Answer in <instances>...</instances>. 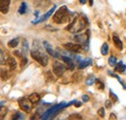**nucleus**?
Instances as JSON below:
<instances>
[{
  "label": "nucleus",
  "instance_id": "obj_1",
  "mask_svg": "<svg viewBox=\"0 0 126 120\" xmlns=\"http://www.w3.org/2000/svg\"><path fill=\"white\" fill-rule=\"evenodd\" d=\"M87 19L84 16H78L76 15V17H74L71 21V23L66 27V30L72 32V33H79L80 31L84 29L87 25Z\"/></svg>",
  "mask_w": 126,
  "mask_h": 120
},
{
  "label": "nucleus",
  "instance_id": "obj_2",
  "mask_svg": "<svg viewBox=\"0 0 126 120\" xmlns=\"http://www.w3.org/2000/svg\"><path fill=\"white\" fill-rule=\"evenodd\" d=\"M72 19L73 18L71 17V13L69 12V10L66 6L60 7L52 16V20L57 24H62V23L72 20Z\"/></svg>",
  "mask_w": 126,
  "mask_h": 120
},
{
  "label": "nucleus",
  "instance_id": "obj_3",
  "mask_svg": "<svg viewBox=\"0 0 126 120\" xmlns=\"http://www.w3.org/2000/svg\"><path fill=\"white\" fill-rule=\"evenodd\" d=\"M30 54H31L32 58L35 60V61H37L40 65H42L44 67L47 65V63H48L47 56L46 54H44L43 52H41L39 49H33V50H31Z\"/></svg>",
  "mask_w": 126,
  "mask_h": 120
},
{
  "label": "nucleus",
  "instance_id": "obj_4",
  "mask_svg": "<svg viewBox=\"0 0 126 120\" xmlns=\"http://www.w3.org/2000/svg\"><path fill=\"white\" fill-rule=\"evenodd\" d=\"M67 67L66 65H64L62 63L58 62V61H54L53 62V66H52V71H53V74L56 75V76H61V75L65 73Z\"/></svg>",
  "mask_w": 126,
  "mask_h": 120
},
{
  "label": "nucleus",
  "instance_id": "obj_5",
  "mask_svg": "<svg viewBox=\"0 0 126 120\" xmlns=\"http://www.w3.org/2000/svg\"><path fill=\"white\" fill-rule=\"evenodd\" d=\"M31 102L29 99H26V98H21L19 101H18V105L19 107L25 111V112H29L30 109H31Z\"/></svg>",
  "mask_w": 126,
  "mask_h": 120
},
{
  "label": "nucleus",
  "instance_id": "obj_6",
  "mask_svg": "<svg viewBox=\"0 0 126 120\" xmlns=\"http://www.w3.org/2000/svg\"><path fill=\"white\" fill-rule=\"evenodd\" d=\"M63 46L68 50V51H71V52H74V53H79L82 50V47L80 45L78 44H74V43H67V44H64Z\"/></svg>",
  "mask_w": 126,
  "mask_h": 120
},
{
  "label": "nucleus",
  "instance_id": "obj_7",
  "mask_svg": "<svg viewBox=\"0 0 126 120\" xmlns=\"http://www.w3.org/2000/svg\"><path fill=\"white\" fill-rule=\"evenodd\" d=\"M43 45H44L45 49L47 50V52L49 55H51V56L54 57V58H61V55L59 54V52H57V50H54V49L52 48V46L49 45L47 41H44V42H43Z\"/></svg>",
  "mask_w": 126,
  "mask_h": 120
},
{
  "label": "nucleus",
  "instance_id": "obj_8",
  "mask_svg": "<svg viewBox=\"0 0 126 120\" xmlns=\"http://www.w3.org/2000/svg\"><path fill=\"white\" fill-rule=\"evenodd\" d=\"M65 105H66V104L62 103V104H59V105H53V106H51V107L47 110V112L43 115V118H44V119H46V118H47V117H49L52 113H57V112H58V110H59V109H61L62 107H64Z\"/></svg>",
  "mask_w": 126,
  "mask_h": 120
},
{
  "label": "nucleus",
  "instance_id": "obj_9",
  "mask_svg": "<svg viewBox=\"0 0 126 120\" xmlns=\"http://www.w3.org/2000/svg\"><path fill=\"white\" fill-rule=\"evenodd\" d=\"M11 0H0V12L3 15H6L9 12Z\"/></svg>",
  "mask_w": 126,
  "mask_h": 120
},
{
  "label": "nucleus",
  "instance_id": "obj_10",
  "mask_svg": "<svg viewBox=\"0 0 126 120\" xmlns=\"http://www.w3.org/2000/svg\"><path fill=\"white\" fill-rule=\"evenodd\" d=\"M50 5V0H36L34 2V6L37 8L45 9Z\"/></svg>",
  "mask_w": 126,
  "mask_h": 120
},
{
  "label": "nucleus",
  "instance_id": "obj_11",
  "mask_svg": "<svg viewBox=\"0 0 126 120\" xmlns=\"http://www.w3.org/2000/svg\"><path fill=\"white\" fill-rule=\"evenodd\" d=\"M61 59L64 61L66 67H67L69 70H74V68H75V63L73 62L72 58H70V57H68V56H61Z\"/></svg>",
  "mask_w": 126,
  "mask_h": 120
},
{
  "label": "nucleus",
  "instance_id": "obj_12",
  "mask_svg": "<svg viewBox=\"0 0 126 120\" xmlns=\"http://www.w3.org/2000/svg\"><path fill=\"white\" fill-rule=\"evenodd\" d=\"M7 65L9 66V70L10 71H14L17 66V63H16V59L13 57V56H9L7 58Z\"/></svg>",
  "mask_w": 126,
  "mask_h": 120
},
{
  "label": "nucleus",
  "instance_id": "obj_13",
  "mask_svg": "<svg viewBox=\"0 0 126 120\" xmlns=\"http://www.w3.org/2000/svg\"><path fill=\"white\" fill-rule=\"evenodd\" d=\"M112 42H113V44L116 46L117 49L121 50V49L123 48V44H122L121 40L119 39V37H118L116 34H113V35H112Z\"/></svg>",
  "mask_w": 126,
  "mask_h": 120
},
{
  "label": "nucleus",
  "instance_id": "obj_14",
  "mask_svg": "<svg viewBox=\"0 0 126 120\" xmlns=\"http://www.w3.org/2000/svg\"><path fill=\"white\" fill-rule=\"evenodd\" d=\"M55 9H56V7L55 6H52V8L48 11V12H47L45 15H43V16H41V18L38 20V21H36V23H39V22H43V21H45V20H47V18L50 16V15L53 14V12L55 11Z\"/></svg>",
  "mask_w": 126,
  "mask_h": 120
},
{
  "label": "nucleus",
  "instance_id": "obj_15",
  "mask_svg": "<svg viewBox=\"0 0 126 120\" xmlns=\"http://www.w3.org/2000/svg\"><path fill=\"white\" fill-rule=\"evenodd\" d=\"M10 77V72L5 68H0V78L2 80H7Z\"/></svg>",
  "mask_w": 126,
  "mask_h": 120
},
{
  "label": "nucleus",
  "instance_id": "obj_16",
  "mask_svg": "<svg viewBox=\"0 0 126 120\" xmlns=\"http://www.w3.org/2000/svg\"><path fill=\"white\" fill-rule=\"evenodd\" d=\"M28 99L30 100V102H31L32 104H37V103L40 101L41 97H40V95H39L38 93H32V94L29 95Z\"/></svg>",
  "mask_w": 126,
  "mask_h": 120
},
{
  "label": "nucleus",
  "instance_id": "obj_17",
  "mask_svg": "<svg viewBox=\"0 0 126 120\" xmlns=\"http://www.w3.org/2000/svg\"><path fill=\"white\" fill-rule=\"evenodd\" d=\"M125 68H126V66L122 62H119V63H117V64L114 66V70H115L116 72H118V73H123L124 70H125Z\"/></svg>",
  "mask_w": 126,
  "mask_h": 120
},
{
  "label": "nucleus",
  "instance_id": "obj_18",
  "mask_svg": "<svg viewBox=\"0 0 126 120\" xmlns=\"http://www.w3.org/2000/svg\"><path fill=\"white\" fill-rule=\"evenodd\" d=\"M4 104H5V102H1L0 103V119L4 118L5 115L7 114V108L3 105Z\"/></svg>",
  "mask_w": 126,
  "mask_h": 120
},
{
  "label": "nucleus",
  "instance_id": "obj_19",
  "mask_svg": "<svg viewBox=\"0 0 126 120\" xmlns=\"http://www.w3.org/2000/svg\"><path fill=\"white\" fill-rule=\"evenodd\" d=\"M7 56H6V53L3 51V49L0 48V66L1 65H4L5 63H7Z\"/></svg>",
  "mask_w": 126,
  "mask_h": 120
},
{
  "label": "nucleus",
  "instance_id": "obj_20",
  "mask_svg": "<svg viewBox=\"0 0 126 120\" xmlns=\"http://www.w3.org/2000/svg\"><path fill=\"white\" fill-rule=\"evenodd\" d=\"M91 64V59H86V60H82L79 63V69H83L85 67H87L88 65Z\"/></svg>",
  "mask_w": 126,
  "mask_h": 120
},
{
  "label": "nucleus",
  "instance_id": "obj_21",
  "mask_svg": "<svg viewBox=\"0 0 126 120\" xmlns=\"http://www.w3.org/2000/svg\"><path fill=\"white\" fill-rule=\"evenodd\" d=\"M18 43H19V39H18V38H15V39H13V40L9 41V43H8V46H9V47H11V48H14V47L17 46Z\"/></svg>",
  "mask_w": 126,
  "mask_h": 120
},
{
  "label": "nucleus",
  "instance_id": "obj_22",
  "mask_svg": "<svg viewBox=\"0 0 126 120\" xmlns=\"http://www.w3.org/2000/svg\"><path fill=\"white\" fill-rule=\"evenodd\" d=\"M45 78H46V81H47V82H53L54 81V76L52 75V73L49 71H47L45 74Z\"/></svg>",
  "mask_w": 126,
  "mask_h": 120
},
{
  "label": "nucleus",
  "instance_id": "obj_23",
  "mask_svg": "<svg viewBox=\"0 0 126 120\" xmlns=\"http://www.w3.org/2000/svg\"><path fill=\"white\" fill-rule=\"evenodd\" d=\"M101 53L102 55H107L109 53V45L107 43H104L101 47Z\"/></svg>",
  "mask_w": 126,
  "mask_h": 120
},
{
  "label": "nucleus",
  "instance_id": "obj_24",
  "mask_svg": "<svg viewBox=\"0 0 126 120\" xmlns=\"http://www.w3.org/2000/svg\"><path fill=\"white\" fill-rule=\"evenodd\" d=\"M28 50V44H27V41L26 40H23V43H22V54L21 55H25L26 56V52Z\"/></svg>",
  "mask_w": 126,
  "mask_h": 120
},
{
  "label": "nucleus",
  "instance_id": "obj_25",
  "mask_svg": "<svg viewBox=\"0 0 126 120\" xmlns=\"http://www.w3.org/2000/svg\"><path fill=\"white\" fill-rule=\"evenodd\" d=\"M26 9H27L26 3H25V2H22V3L20 4V7H19V9H18V13H19L20 15H23V14L26 12Z\"/></svg>",
  "mask_w": 126,
  "mask_h": 120
},
{
  "label": "nucleus",
  "instance_id": "obj_26",
  "mask_svg": "<svg viewBox=\"0 0 126 120\" xmlns=\"http://www.w3.org/2000/svg\"><path fill=\"white\" fill-rule=\"evenodd\" d=\"M116 62H117V59H116L115 56H113V55L110 56V58H109V65L110 66H111V67L115 66L116 65Z\"/></svg>",
  "mask_w": 126,
  "mask_h": 120
},
{
  "label": "nucleus",
  "instance_id": "obj_27",
  "mask_svg": "<svg viewBox=\"0 0 126 120\" xmlns=\"http://www.w3.org/2000/svg\"><path fill=\"white\" fill-rule=\"evenodd\" d=\"M72 79H73L74 82L79 81V80L81 79V74H79V73H75V74L73 75V76H72Z\"/></svg>",
  "mask_w": 126,
  "mask_h": 120
},
{
  "label": "nucleus",
  "instance_id": "obj_28",
  "mask_svg": "<svg viewBox=\"0 0 126 120\" xmlns=\"http://www.w3.org/2000/svg\"><path fill=\"white\" fill-rule=\"evenodd\" d=\"M95 77H94V75H89L88 77H87V79H86V84L87 85H92L93 83L95 82Z\"/></svg>",
  "mask_w": 126,
  "mask_h": 120
},
{
  "label": "nucleus",
  "instance_id": "obj_29",
  "mask_svg": "<svg viewBox=\"0 0 126 120\" xmlns=\"http://www.w3.org/2000/svg\"><path fill=\"white\" fill-rule=\"evenodd\" d=\"M27 63V58L25 55H21V61H20V67L23 68Z\"/></svg>",
  "mask_w": 126,
  "mask_h": 120
},
{
  "label": "nucleus",
  "instance_id": "obj_30",
  "mask_svg": "<svg viewBox=\"0 0 126 120\" xmlns=\"http://www.w3.org/2000/svg\"><path fill=\"white\" fill-rule=\"evenodd\" d=\"M95 82H96V85H97V87H98V89H104V83L101 81V80H99V79H96L95 80Z\"/></svg>",
  "mask_w": 126,
  "mask_h": 120
},
{
  "label": "nucleus",
  "instance_id": "obj_31",
  "mask_svg": "<svg viewBox=\"0 0 126 120\" xmlns=\"http://www.w3.org/2000/svg\"><path fill=\"white\" fill-rule=\"evenodd\" d=\"M110 100H111V102L115 103V102L117 101V97H116V95H115L111 90H110Z\"/></svg>",
  "mask_w": 126,
  "mask_h": 120
},
{
  "label": "nucleus",
  "instance_id": "obj_32",
  "mask_svg": "<svg viewBox=\"0 0 126 120\" xmlns=\"http://www.w3.org/2000/svg\"><path fill=\"white\" fill-rule=\"evenodd\" d=\"M98 114H99L100 117L104 118V117H105V108H104V107L99 108V110H98Z\"/></svg>",
  "mask_w": 126,
  "mask_h": 120
},
{
  "label": "nucleus",
  "instance_id": "obj_33",
  "mask_svg": "<svg viewBox=\"0 0 126 120\" xmlns=\"http://www.w3.org/2000/svg\"><path fill=\"white\" fill-rule=\"evenodd\" d=\"M12 118H13V119H23L24 117H23V115H21V114H19L18 112H16V114H14V115L12 116Z\"/></svg>",
  "mask_w": 126,
  "mask_h": 120
},
{
  "label": "nucleus",
  "instance_id": "obj_34",
  "mask_svg": "<svg viewBox=\"0 0 126 120\" xmlns=\"http://www.w3.org/2000/svg\"><path fill=\"white\" fill-rule=\"evenodd\" d=\"M82 117L79 114H72L69 116V119H81Z\"/></svg>",
  "mask_w": 126,
  "mask_h": 120
},
{
  "label": "nucleus",
  "instance_id": "obj_35",
  "mask_svg": "<svg viewBox=\"0 0 126 120\" xmlns=\"http://www.w3.org/2000/svg\"><path fill=\"white\" fill-rule=\"evenodd\" d=\"M111 105H112V102H111V100H107V101L105 102L106 108H110V107H111Z\"/></svg>",
  "mask_w": 126,
  "mask_h": 120
},
{
  "label": "nucleus",
  "instance_id": "obj_36",
  "mask_svg": "<svg viewBox=\"0 0 126 120\" xmlns=\"http://www.w3.org/2000/svg\"><path fill=\"white\" fill-rule=\"evenodd\" d=\"M88 100H89V97H88L87 95H83V96H82V101H83V102H87Z\"/></svg>",
  "mask_w": 126,
  "mask_h": 120
},
{
  "label": "nucleus",
  "instance_id": "obj_37",
  "mask_svg": "<svg viewBox=\"0 0 126 120\" xmlns=\"http://www.w3.org/2000/svg\"><path fill=\"white\" fill-rule=\"evenodd\" d=\"M110 119H116V115H115V114H113V113H110Z\"/></svg>",
  "mask_w": 126,
  "mask_h": 120
},
{
  "label": "nucleus",
  "instance_id": "obj_38",
  "mask_svg": "<svg viewBox=\"0 0 126 120\" xmlns=\"http://www.w3.org/2000/svg\"><path fill=\"white\" fill-rule=\"evenodd\" d=\"M86 1H87V0H79V3H80V4H85Z\"/></svg>",
  "mask_w": 126,
  "mask_h": 120
},
{
  "label": "nucleus",
  "instance_id": "obj_39",
  "mask_svg": "<svg viewBox=\"0 0 126 120\" xmlns=\"http://www.w3.org/2000/svg\"><path fill=\"white\" fill-rule=\"evenodd\" d=\"M89 5H90V6L93 5V0H89Z\"/></svg>",
  "mask_w": 126,
  "mask_h": 120
},
{
  "label": "nucleus",
  "instance_id": "obj_40",
  "mask_svg": "<svg viewBox=\"0 0 126 120\" xmlns=\"http://www.w3.org/2000/svg\"><path fill=\"white\" fill-rule=\"evenodd\" d=\"M81 105V104H80V103H77V105H76V106H78V107H79V105Z\"/></svg>",
  "mask_w": 126,
  "mask_h": 120
},
{
  "label": "nucleus",
  "instance_id": "obj_41",
  "mask_svg": "<svg viewBox=\"0 0 126 120\" xmlns=\"http://www.w3.org/2000/svg\"><path fill=\"white\" fill-rule=\"evenodd\" d=\"M124 87H125V88H126V86H125V85H124Z\"/></svg>",
  "mask_w": 126,
  "mask_h": 120
}]
</instances>
